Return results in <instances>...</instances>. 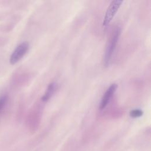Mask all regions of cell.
<instances>
[{
    "mask_svg": "<svg viewBox=\"0 0 151 151\" xmlns=\"http://www.w3.org/2000/svg\"><path fill=\"white\" fill-rule=\"evenodd\" d=\"M120 35V28H116V29L113 33L111 38L109 42L108 43V45L106 48V50L104 55V65L106 67H107L109 65L113 54L114 51L117 41L119 40Z\"/></svg>",
    "mask_w": 151,
    "mask_h": 151,
    "instance_id": "obj_1",
    "label": "cell"
},
{
    "mask_svg": "<svg viewBox=\"0 0 151 151\" xmlns=\"http://www.w3.org/2000/svg\"><path fill=\"white\" fill-rule=\"evenodd\" d=\"M122 3L123 1L120 0H114L110 2L106 9L105 15L104 17L103 21V26L104 27H107L110 24Z\"/></svg>",
    "mask_w": 151,
    "mask_h": 151,
    "instance_id": "obj_2",
    "label": "cell"
},
{
    "mask_svg": "<svg viewBox=\"0 0 151 151\" xmlns=\"http://www.w3.org/2000/svg\"><path fill=\"white\" fill-rule=\"evenodd\" d=\"M117 88V85L115 83L112 84L106 90L105 93L102 97L100 104V109L101 110L105 109V107L107 106V104L109 103L110 99L112 97L113 95L116 91V89Z\"/></svg>",
    "mask_w": 151,
    "mask_h": 151,
    "instance_id": "obj_4",
    "label": "cell"
},
{
    "mask_svg": "<svg viewBox=\"0 0 151 151\" xmlns=\"http://www.w3.org/2000/svg\"><path fill=\"white\" fill-rule=\"evenodd\" d=\"M55 87H56V84L54 82L49 84L44 96L41 98V100L42 101L46 102L50 99V97H51V96L52 95V94L55 91Z\"/></svg>",
    "mask_w": 151,
    "mask_h": 151,
    "instance_id": "obj_5",
    "label": "cell"
},
{
    "mask_svg": "<svg viewBox=\"0 0 151 151\" xmlns=\"http://www.w3.org/2000/svg\"><path fill=\"white\" fill-rule=\"evenodd\" d=\"M143 112L142 110L140 109H134V110H132L129 114H130V117H134V118H136V117H140L141 116H142Z\"/></svg>",
    "mask_w": 151,
    "mask_h": 151,
    "instance_id": "obj_6",
    "label": "cell"
},
{
    "mask_svg": "<svg viewBox=\"0 0 151 151\" xmlns=\"http://www.w3.org/2000/svg\"><path fill=\"white\" fill-rule=\"evenodd\" d=\"M29 43L27 41H24L17 46L10 56V63L11 64H15L18 63L27 53Z\"/></svg>",
    "mask_w": 151,
    "mask_h": 151,
    "instance_id": "obj_3",
    "label": "cell"
},
{
    "mask_svg": "<svg viewBox=\"0 0 151 151\" xmlns=\"http://www.w3.org/2000/svg\"><path fill=\"white\" fill-rule=\"evenodd\" d=\"M7 98L6 96H2L0 97V112L5 107L6 103Z\"/></svg>",
    "mask_w": 151,
    "mask_h": 151,
    "instance_id": "obj_7",
    "label": "cell"
}]
</instances>
